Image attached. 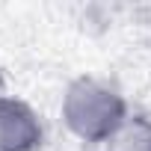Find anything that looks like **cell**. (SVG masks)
Listing matches in <instances>:
<instances>
[{"label": "cell", "instance_id": "6da1fadb", "mask_svg": "<svg viewBox=\"0 0 151 151\" xmlns=\"http://www.w3.org/2000/svg\"><path fill=\"white\" fill-rule=\"evenodd\" d=\"M62 119L74 136L86 142H110L127 122L124 98L98 83V80H74L62 98Z\"/></svg>", "mask_w": 151, "mask_h": 151}, {"label": "cell", "instance_id": "7a4b0ae2", "mask_svg": "<svg viewBox=\"0 0 151 151\" xmlns=\"http://www.w3.org/2000/svg\"><path fill=\"white\" fill-rule=\"evenodd\" d=\"M42 142L36 113L15 98H0V151H33Z\"/></svg>", "mask_w": 151, "mask_h": 151}, {"label": "cell", "instance_id": "3957f363", "mask_svg": "<svg viewBox=\"0 0 151 151\" xmlns=\"http://www.w3.org/2000/svg\"><path fill=\"white\" fill-rule=\"evenodd\" d=\"M107 151H151V122L127 119L124 127L107 142Z\"/></svg>", "mask_w": 151, "mask_h": 151}]
</instances>
